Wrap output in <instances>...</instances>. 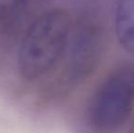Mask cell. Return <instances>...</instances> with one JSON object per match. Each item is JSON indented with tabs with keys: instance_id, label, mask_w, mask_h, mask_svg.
I'll return each instance as SVG.
<instances>
[{
	"instance_id": "6da1fadb",
	"label": "cell",
	"mask_w": 134,
	"mask_h": 133,
	"mask_svg": "<svg viewBox=\"0 0 134 133\" xmlns=\"http://www.w3.org/2000/svg\"><path fill=\"white\" fill-rule=\"evenodd\" d=\"M72 27L70 15L64 8L50 9L36 18L18 49L22 78L32 81L53 72L66 52Z\"/></svg>"
},
{
	"instance_id": "7a4b0ae2",
	"label": "cell",
	"mask_w": 134,
	"mask_h": 133,
	"mask_svg": "<svg viewBox=\"0 0 134 133\" xmlns=\"http://www.w3.org/2000/svg\"><path fill=\"white\" fill-rule=\"evenodd\" d=\"M105 49V29L97 18L86 16L73 24L67 49L57 67L58 72L48 86V96L65 97L84 84L100 66Z\"/></svg>"
},
{
	"instance_id": "3957f363",
	"label": "cell",
	"mask_w": 134,
	"mask_h": 133,
	"mask_svg": "<svg viewBox=\"0 0 134 133\" xmlns=\"http://www.w3.org/2000/svg\"><path fill=\"white\" fill-rule=\"evenodd\" d=\"M134 110V62L115 67L99 84L87 108L90 126L98 132L120 129Z\"/></svg>"
},
{
	"instance_id": "277c9868",
	"label": "cell",
	"mask_w": 134,
	"mask_h": 133,
	"mask_svg": "<svg viewBox=\"0 0 134 133\" xmlns=\"http://www.w3.org/2000/svg\"><path fill=\"white\" fill-rule=\"evenodd\" d=\"M114 29L120 47L134 55V0H117Z\"/></svg>"
},
{
	"instance_id": "5b68a950",
	"label": "cell",
	"mask_w": 134,
	"mask_h": 133,
	"mask_svg": "<svg viewBox=\"0 0 134 133\" xmlns=\"http://www.w3.org/2000/svg\"><path fill=\"white\" fill-rule=\"evenodd\" d=\"M32 0H0V36L16 26L27 12Z\"/></svg>"
},
{
	"instance_id": "8992f818",
	"label": "cell",
	"mask_w": 134,
	"mask_h": 133,
	"mask_svg": "<svg viewBox=\"0 0 134 133\" xmlns=\"http://www.w3.org/2000/svg\"><path fill=\"white\" fill-rule=\"evenodd\" d=\"M128 133H134V123H133L132 126H131V130H130V131L128 132Z\"/></svg>"
}]
</instances>
